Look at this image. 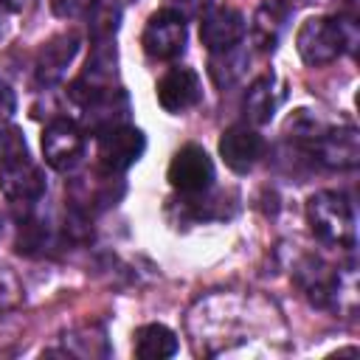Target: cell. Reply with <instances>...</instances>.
<instances>
[{"instance_id": "cell-1", "label": "cell", "mask_w": 360, "mask_h": 360, "mask_svg": "<svg viewBox=\"0 0 360 360\" xmlns=\"http://www.w3.org/2000/svg\"><path fill=\"white\" fill-rule=\"evenodd\" d=\"M307 222L312 233L329 248H354V211L338 191H318L307 200Z\"/></svg>"}, {"instance_id": "cell-2", "label": "cell", "mask_w": 360, "mask_h": 360, "mask_svg": "<svg viewBox=\"0 0 360 360\" xmlns=\"http://www.w3.org/2000/svg\"><path fill=\"white\" fill-rule=\"evenodd\" d=\"M352 42L354 39L340 17H309L295 34L298 56L312 68L335 62Z\"/></svg>"}, {"instance_id": "cell-3", "label": "cell", "mask_w": 360, "mask_h": 360, "mask_svg": "<svg viewBox=\"0 0 360 360\" xmlns=\"http://www.w3.org/2000/svg\"><path fill=\"white\" fill-rule=\"evenodd\" d=\"M0 191L8 202L17 205H34L45 194V174L31 160L28 152L0 160Z\"/></svg>"}, {"instance_id": "cell-4", "label": "cell", "mask_w": 360, "mask_h": 360, "mask_svg": "<svg viewBox=\"0 0 360 360\" xmlns=\"http://www.w3.org/2000/svg\"><path fill=\"white\" fill-rule=\"evenodd\" d=\"M186 17L174 8H160L146 20L141 45L152 59H174L186 51Z\"/></svg>"}, {"instance_id": "cell-5", "label": "cell", "mask_w": 360, "mask_h": 360, "mask_svg": "<svg viewBox=\"0 0 360 360\" xmlns=\"http://www.w3.org/2000/svg\"><path fill=\"white\" fill-rule=\"evenodd\" d=\"M84 155V129L70 118H53L42 129V158L51 169L68 172Z\"/></svg>"}, {"instance_id": "cell-6", "label": "cell", "mask_w": 360, "mask_h": 360, "mask_svg": "<svg viewBox=\"0 0 360 360\" xmlns=\"http://www.w3.org/2000/svg\"><path fill=\"white\" fill-rule=\"evenodd\" d=\"M146 149V138L141 129L129 124H115L104 132H98V163L107 174L127 172Z\"/></svg>"}, {"instance_id": "cell-7", "label": "cell", "mask_w": 360, "mask_h": 360, "mask_svg": "<svg viewBox=\"0 0 360 360\" xmlns=\"http://www.w3.org/2000/svg\"><path fill=\"white\" fill-rule=\"evenodd\" d=\"M169 183L183 194H202L214 183V163L197 143H186L169 163Z\"/></svg>"}, {"instance_id": "cell-8", "label": "cell", "mask_w": 360, "mask_h": 360, "mask_svg": "<svg viewBox=\"0 0 360 360\" xmlns=\"http://www.w3.org/2000/svg\"><path fill=\"white\" fill-rule=\"evenodd\" d=\"M309 155L329 169H354L360 160V138L354 127L323 129L309 138Z\"/></svg>"}, {"instance_id": "cell-9", "label": "cell", "mask_w": 360, "mask_h": 360, "mask_svg": "<svg viewBox=\"0 0 360 360\" xmlns=\"http://www.w3.org/2000/svg\"><path fill=\"white\" fill-rule=\"evenodd\" d=\"M155 96H158V104L177 115V112H186L191 110L194 104H200L202 98V84H200V76L191 70V68H169L160 79H158V87H155Z\"/></svg>"}, {"instance_id": "cell-10", "label": "cell", "mask_w": 360, "mask_h": 360, "mask_svg": "<svg viewBox=\"0 0 360 360\" xmlns=\"http://www.w3.org/2000/svg\"><path fill=\"white\" fill-rule=\"evenodd\" d=\"M219 155L231 172L245 174L264 155V138L248 124H233L219 138Z\"/></svg>"}, {"instance_id": "cell-11", "label": "cell", "mask_w": 360, "mask_h": 360, "mask_svg": "<svg viewBox=\"0 0 360 360\" xmlns=\"http://www.w3.org/2000/svg\"><path fill=\"white\" fill-rule=\"evenodd\" d=\"M76 53H79V34L65 31V34L51 37L39 48L37 62H34V79H37V84L51 87V84L62 82Z\"/></svg>"}, {"instance_id": "cell-12", "label": "cell", "mask_w": 360, "mask_h": 360, "mask_svg": "<svg viewBox=\"0 0 360 360\" xmlns=\"http://www.w3.org/2000/svg\"><path fill=\"white\" fill-rule=\"evenodd\" d=\"M245 31H248L245 17H242L236 8H231V6H217V8H211V11L202 17V22H200V39H202V45H205L211 53L228 51V48L239 45L242 37H245Z\"/></svg>"}, {"instance_id": "cell-13", "label": "cell", "mask_w": 360, "mask_h": 360, "mask_svg": "<svg viewBox=\"0 0 360 360\" xmlns=\"http://www.w3.org/2000/svg\"><path fill=\"white\" fill-rule=\"evenodd\" d=\"M281 98H284V87L278 84V79L276 76H259L248 87L245 101H242L248 121L250 124H267L273 118V112L278 110Z\"/></svg>"}, {"instance_id": "cell-14", "label": "cell", "mask_w": 360, "mask_h": 360, "mask_svg": "<svg viewBox=\"0 0 360 360\" xmlns=\"http://www.w3.org/2000/svg\"><path fill=\"white\" fill-rule=\"evenodd\" d=\"M135 357L141 360H163L177 352V335L163 323H146L135 332Z\"/></svg>"}, {"instance_id": "cell-15", "label": "cell", "mask_w": 360, "mask_h": 360, "mask_svg": "<svg viewBox=\"0 0 360 360\" xmlns=\"http://www.w3.org/2000/svg\"><path fill=\"white\" fill-rule=\"evenodd\" d=\"M278 28H281V17L270 8V6H262L253 17V39L262 51H273L276 42H278Z\"/></svg>"}, {"instance_id": "cell-16", "label": "cell", "mask_w": 360, "mask_h": 360, "mask_svg": "<svg viewBox=\"0 0 360 360\" xmlns=\"http://www.w3.org/2000/svg\"><path fill=\"white\" fill-rule=\"evenodd\" d=\"M242 65H245V56L236 51V45L228 48V51H217V53L211 56V76L217 79V76L225 70V76L217 82L219 87H225V84H231V82L242 73Z\"/></svg>"}, {"instance_id": "cell-17", "label": "cell", "mask_w": 360, "mask_h": 360, "mask_svg": "<svg viewBox=\"0 0 360 360\" xmlns=\"http://www.w3.org/2000/svg\"><path fill=\"white\" fill-rule=\"evenodd\" d=\"M22 301V284L6 267H0V309H11Z\"/></svg>"}, {"instance_id": "cell-18", "label": "cell", "mask_w": 360, "mask_h": 360, "mask_svg": "<svg viewBox=\"0 0 360 360\" xmlns=\"http://www.w3.org/2000/svg\"><path fill=\"white\" fill-rule=\"evenodd\" d=\"M22 152H28V146H25V138L20 135V129H14V127L0 129V160L22 155Z\"/></svg>"}, {"instance_id": "cell-19", "label": "cell", "mask_w": 360, "mask_h": 360, "mask_svg": "<svg viewBox=\"0 0 360 360\" xmlns=\"http://www.w3.org/2000/svg\"><path fill=\"white\" fill-rule=\"evenodd\" d=\"M96 6L98 0H53V11L59 17H82Z\"/></svg>"}, {"instance_id": "cell-20", "label": "cell", "mask_w": 360, "mask_h": 360, "mask_svg": "<svg viewBox=\"0 0 360 360\" xmlns=\"http://www.w3.org/2000/svg\"><path fill=\"white\" fill-rule=\"evenodd\" d=\"M11 112H14V93H11V87L6 82H0V124L8 121Z\"/></svg>"}, {"instance_id": "cell-21", "label": "cell", "mask_w": 360, "mask_h": 360, "mask_svg": "<svg viewBox=\"0 0 360 360\" xmlns=\"http://www.w3.org/2000/svg\"><path fill=\"white\" fill-rule=\"evenodd\" d=\"M177 8H186L188 14H200V6H205V0H174ZM174 8V11H177Z\"/></svg>"}, {"instance_id": "cell-22", "label": "cell", "mask_w": 360, "mask_h": 360, "mask_svg": "<svg viewBox=\"0 0 360 360\" xmlns=\"http://www.w3.org/2000/svg\"><path fill=\"white\" fill-rule=\"evenodd\" d=\"M0 236H3V219H0Z\"/></svg>"}]
</instances>
